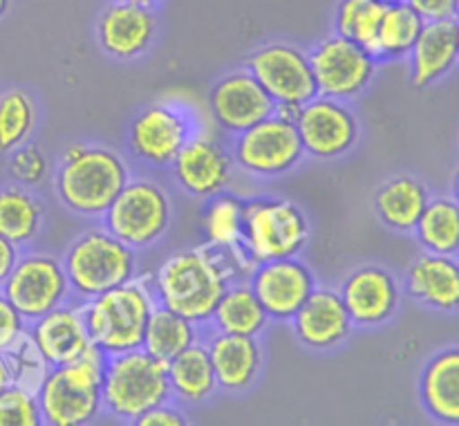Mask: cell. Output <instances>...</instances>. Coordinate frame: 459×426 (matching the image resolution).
<instances>
[{"label": "cell", "instance_id": "6da1fadb", "mask_svg": "<svg viewBox=\"0 0 459 426\" xmlns=\"http://www.w3.org/2000/svg\"><path fill=\"white\" fill-rule=\"evenodd\" d=\"M151 274L157 305L206 326L224 290L245 274L249 276V269L231 254L204 242L173 251Z\"/></svg>", "mask_w": 459, "mask_h": 426}, {"label": "cell", "instance_id": "7a4b0ae2", "mask_svg": "<svg viewBox=\"0 0 459 426\" xmlns=\"http://www.w3.org/2000/svg\"><path fill=\"white\" fill-rule=\"evenodd\" d=\"M128 179V161L115 148L74 142L63 151L54 173V191L72 213L97 220Z\"/></svg>", "mask_w": 459, "mask_h": 426}, {"label": "cell", "instance_id": "3957f363", "mask_svg": "<svg viewBox=\"0 0 459 426\" xmlns=\"http://www.w3.org/2000/svg\"><path fill=\"white\" fill-rule=\"evenodd\" d=\"M79 303L90 341L108 357L142 348L146 323L157 305L152 274H137L124 285Z\"/></svg>", "mask_w": 459, "mask_h": 426}, {"label": "cell", "instance_id": "277c9868", "mask_svg": "<svg viewBox=\"0 0 459 426\" xmlns=\"http://www.w3.org/2000/svg\"><path fill=\"white\" fill-rule=\"evenodd\" d=\"M108 354L90 345L74 361L49 368L40 384L39 406L43 424L83 426L103 413L101 381Z\"/></svg>", "mask_w": 459, "mask_h": 426}, {"label": "cell", "instance_id": "5b68a950", "mask_svg": "<svg viewBox=\"0 0 459 426\" xmlns=\"http://www.w3.org/2000/svg\"><path fill=\"white\" fill-rule=\"evenodd\" d=\"M63 269L72 299L88 300L137 276V251L112 236L103 224L88 227L63 251Z\"/></svg>", "mask_w": 459, "mask_h": 426}, {"label": "cell", "instance_id": "8992f818", "mask_svg": "<svg viewBox=\"0 0 459 426\" xmlns=\"http://www.w3.org/2000/svg\"><path fill=\"white\" fill-rule=\"evenodd\" d=\"M169 361L143 348L110 354L101 381L103 413L119 422H133L148 408L169 402Z\"/></svg>", "mask_w": 459, "mask_h": 426}, {"label": "cell", "instance_id": "52a82bcc", "mask_svg": "<svg viewBox=\"0 0 459 426\" xmlns=\"http://www.w3.org/2000/svg\"><path fill=\"white\" fill-rule=\"evenodd\" d=\"M101 224L128 247L146 249L160 242L173 224V200L157 179L133 178L112 200Z\"/></svg>", "mask_w": 459, "mask_h": 426}, {"label": "cell", "instance_id": "ba28073f", "mask_svg": "<svg viewBox=\"0 0 459 426\" xmlns=\"http://www.w3.org/2000/svg\"><path fill=\"white\" fill-rule=\"evenodd\" d=\"M309 233L312 227L307 215L294 200H245V251L254 265L300 256V251L307 247Z\"/></svg>", "mask_w": 459, "mask_h": 426}, {"label": "cell", "instance_id": "9c48e42d", "mask_svg": "<svg viewBox=\"0 0 459 426\" xmlns=\"http://www.w3.org/2000/svg\"><path fill=\"white\" fill-rule=\"evenodd\" d=\"M229 148L236 169L255 178H278L290 173L305 157L296 124L282 119L276 112L233 135Z\"/></svg>", "mask_w": 459, "mask_h": 426}, {"label": "cell", "instance_id": "30bf717a", "mask_svg": "<svg viewBox=\"0 0 459 426\" xmlns=\"http://www.w3.org/2000/svg\"><path fill=\"white\" fill-rule=\"evenodd\" d=\"M0 290L27 323L72 300L61 258L48 251H21V258Z\"/></svg>", "mask_w": 459, "mask_h": 426}, {"label": "cell", "instance_id": "8fae6325", "mask_svg": "<svg viewBox=\"0 0 459 426\" xmlns=\"http://www.w3.org/2000/svg\"><path fill=\"white\" fill-rule=\"evenodd\" d=\"M307 54L316 81V92L323 97L348 103L361 97L375 79V58L361 45L345 36H325Z\"/></svg>", "mask_w": 459, "mask_h": 426}, {"label": "cell", "instance_id": "7c38bea8", "mask_svg": "<svg viewBox=\"0 0 459 426\" xmlns=\"http://www.w3.org/2000/svg\"><path fill=\"white\" fill-rule=\"evenodd\" d=\"M195 119L178 103H151L128 128V151L142 164L169 169L179 148L195 135Z\"/></svg>", "mask_w": 459, "mask_h": 426}, {"label": "cell", "instance_id": "4fadbf2b", "mask_svg": "<svg viewBox=\"0 0 459 426\" xmlns=\"http://www.w3.org/2000/svg\"><path fill=\"white\" fill-rule=\"evenodd\" d=\"M247 70L255 76L273 103L303 106L318 94L309 54L285 40L255 49L247 58Z\"/></svg>", "mask_w": 459, "mask_h": 426}, {"label": "cell", "instance_id": "5bb4252c", "mask_svg": "<svg viewBox=\"0 0 459 426\" xmlns=\"http://www.w3.org/2000/svg\"><path fill=\"white\" fill-rule=\"evenodd\" d=\"M173 182L195 200H209L229 191L236 175L231 148L224 146L213 135H193L175 160L170 161Z\"/></svg>", "mask_w": 459, "mask_h": 426}, {"label": "cell", "instance_id": "9a60e30c", "mask_svg": "<svg viewBox=\"0 0 459 426\" xmlns=\"http://www.w3.org/2000/svg\"><path fill=\"white\" fill-rule=\"evenodd\" d=\"M294 124L305 155L316 160H336L352 151L359 142L357 115L339 99L316 94L300 106Z\"/></svg>", "mask_w": 459, "mask_h": 426}, {"label": "cell", "instance_id": "2e32d148", "mask_svg": "<svg viewBox=\"0 0 459 426\" xmlns=\"http://www.w3.org/2000/svg\"><path fill=\"white\" fill-rule=\"evenodd\" d=\"M247 281L263 303L269 321H291L316 287V276L299 256L254 265Z\"/></svg>", "mask_w": 459, "mask_h": 426}, {"label": "cell", "instance_id": "e0dca14e", "mask_svg": "<svg viewBox=\"0 0 459 426\" xmlns=\"http://www.w3.org/2000/svg\"><path fill=\"white\" fill-rule=\"evenodd\" d=\"M273 106L276 103L247 67L229 72L215 81L209 94L211 117L229 137L267 119L269 115H273Z\"/></svg>", "mask_w": 459, "mask_h": 426}, {"label": "cell", "instance_id": "ac0fdd59", "mask_svg": "<svg viewBox=\"0 0 459 426\" xmlns=\"http://www.w3.org/2000/svg\"><path fill=\"white\" fill-rule=\"evenodd\" d=\"M160 21L152 7L112 0L97 21V39L115 61H134L152 48Z\"/></svg>", "mask_w": 459, "mask_h": 426}, {"label": "cell", "instance_id": "d6986e66", "mask_svg": "<svg viewBox=\"0 0 459 426\" xmlns=\"http://www.w3.org/2000/svg\"><path fill=\"white\" fill-rule=\"evenodd\" d=\"M290 323L299 343L314 352L341 348L354 330L339 290L325 285L314 287Z\"/></svg>", "mask_w": 459, "mask_h": 426}, {"label": "cell", "instance_id": "ffe728a7", "mask_svg": "<svg viewBox=\"0 0 459 426\" xmlns=\"http://www.w3.org/2000/svg\"><path fill=\"white\" fill-rule=\"evenodd\" d=\"M339 294L354 327H379L394 317L402 300V290L393 272L377 265H366L345 276Z\"/></svg>", "mask_w": 459, "mask_h": 426}, {"label": "cell", "instance_id": "44dd1931", "mask_svg": "<svg viewBox=\"0 0 459 426\" xmlns=\"http://www.w3.org/2000/svg\"><path fill=\"white\" fill-rule=\"evenodd\" d=\"M202 341L209 350L218 388L224 393H245L258 381L264 366L258 336L227 335L202 326Z\"/></svg>", "mask_w": 459, "mask_h": 426}, {"label": "cell", "instance_id": "7402d4cb", "mask_svg": "<svg viewBox=\"0 0 459 426\" xmlns=\"http://www.w3.org/2000/svg\"><path fill=\"white\" fill-rule=\"evenodd\" d=\"M31 341L40 350L49 366H61V363L74 361L79 354L92 345L85 327L81 303L76 299L49 309L43 317L27 323Z\"/></svg>", "mask_w": 459, "mask_h": 426}, {"label": "cell", "instance_id": "603a6c76", "mask_svg": "<svg viewBox=\"0 0 459 426\" xmlns=\"http://www.w3.org/2000/svg\"><path fill=\"white\" fill-rule=\"evenodd\" d=\"M406 291L430 309L459 312V260L424 251L408 267Z\"/></svg>", "mask_w": 459, "mask_h": 426}, {"label": "cell", "instance_id": "cb8c5ba5", "mask_svg": "<svg viewBox=\"0 0 459 426\" xmlns=\"http://www.w3.org/2000/svg\"><path fill=\"white\" fill-rule=\"evenodd\" d=\"M406 58L411 65V83L415 88H429L435 81L444 79L459 61L457 18L424 22Z\"/></svg>", "mask_w": 459, "mask_h": 426}, {"label": "cell", "instance_id": "d4e9b609", "mask_svg": "<svg viewBox=\"0 0 459 426\" xmlns=\"http://www.w3.org/2000/svg\"><path fill=\"white\" fill-rule=\"evenodd\" d=\"M426 413L444 424H459V345L429 359L420 377Z\"/></svg>", "mask_w": 459, "mask_h": 426}, {"label": "cell", "instance_id": "484cf974", "mask_svg": "<svg viewBox=\"0 0 459 426\" xmlns=\"http://www.w3.org/2000/svg\"><path fill=\"white\" fill-rule=\"evenodd\" d=\"M206 245L222 249L240 260L247 269H254L245 251V200L233 193L224 191L209 197L204 213H202Z\"/></svg>", "mask_w": 459, "mask_h": 426}, {"label": "cell", "instance_id": "4316f807", "mask_svg": "<svg viewBox=\"0 0 459 426\" xmlns=\"http://www.w3.org/2000/svg\"><path fill=\"white\" fill-rule=\"evenodd\" d=\"M170 397L179 404H204L218 390L213 363L204 341H195L169 361Z\"/></svg>", "mask_w": 459, "mask_h": 426}, {"label": "cell", "instance_id": "83f0119b", "mask_svg": "<svg viewBox=\"0 0 459 426\" xmlns=\"http://www.w3.org/2000/svg\"><path fill=\"white\" fill-rule=\"evenodd\" d=\"M211 330L227 332V335L260 336L269 326V317L249 281L238 278L224 290L222 299L215 305L211 321L206 323Z\"/></svg>", "mask_w": 459, "mask_h": 426}, {"label": "cell", "instance_id": "f1b7e54d", "mask_svg": "<svg viewBox=\"0 0 459 426\" xmlns=\"http://www.w3.org/2000/svg\"><path fill=\"white\" fill-rule=\"evenodd\" d=\"M430 193L424 184L411 175H397L379 187L375 193V211L385 227L394 231H412L424 213Z\"/></svg>", "mask_w": 459, "mask_h": 426}, {"label": "cell", "instance_id": "f546056e", "mask_svg": "<svg viewBox=\"0 0 459 426\" xmlns=\"http://www.w3.org/2000/svg\"><path fill=\"white\" fill-rule=\"evenodd\" d=\"M43 220V204L22 184H7L0 188V236L22 249L36 240Z\"/></svg>", "mask_w": 459, "mask_h": 426}, {"label": "cell", "instance_id": "4dcf8cb0", "mask_svg": "<svg viewBox=\"0 0 459 426\" xmlns=\"http://www.w3.org/2000/svg\"><path fill=\"white\" fill-rule=\"evenodd\" d=\"M200 339L202 326L193 323L191 318L182 317V314L173 312V309L164 308V305H155L146 323L142 348L146 352L155 354L157 359L170 361L175 354H179Z\"/></svg>", "mask_w": 459, "mask_h": 426}, {"label": "cell", "instance_id": "1f68e13d", "mask_svg": "<svg viewBox=\"0 0 459 426\" xmlns=\"http://www.w3.org/2000/svg\"><path fill=\"white\" fill-rule=\"evenodd\" d=\"M417 242L430 254H459V204L453 197H430L415 224Z\"/></svg>", "mask_w": 459, "mask_h": 426}, {"label": "cell", "instance_id": "d6a6232c", "mask_svg": "<svg viewBox=\"0 0 459 426\" xmlns=\"http://www.w3.org/2000/svg\"><path fill=\"white\" fill-rule=\"evenodd\" d=\"M421 27H424V18L408 3L385 4L372 58L377 63L406 58L415 45L417 36H420Z\"/></svg>", "mask_w": 459, "mask_h": 426}, {"label": "cell", "instance_id": "836d02e7", "mask_svg": "<svg viewBox=\"0 0 459 426\" xmlns=\"http://www.w3.org/2000/svg\"><path fill=\"white\" fill-rule=\"evenodd\" d=\"M384 12L385 4L377 0H341L334 12V34L354 40L372 57Z\"/></svg>", "mask_w": 459, "mask_h": 426}, {"label": "cell", "instance_id": "e575fe53", "mask_svg": "<svg viewBox=\"0 0 459 426\" xmlns=\"http://www.w3.org/2000/svg\"><path fill=\"white\" fill-rule=\"evenodd\" d=\"M36 108L22 90H9L0 97V152H12L34 133Z\"/></svg>", "mask_w": 459, "mask_h": 426}, {"label": "cell", "instance_id": "d590c367", "mask_svg": "<svg viewBox=\"0 0 459 426\" xmlns=\"http://www.w3.org/2000/svg\"><path fill=\"white\" fill-rule=\"evenodd\" d=\"M3 354L7 359L12 384L18 386V388L30 390V393H39L40 384H43V379L48 377L52 366L40 354V350L36 348L30 332H22Z\"/></svg>", "mask_w": 459, "mask_h": 426}, {"label": "cell", "instance_id": "8d00e7d4", "mask_svg": "<svg viewBox=\"0 0 459 426\" xmlns=\"http://www.w3.org/2000/svg\"><path fill=\"white\" fill-rule=\"evenodd\" d=\"M43 424L36 393L9 386L0 393V426H39Z\"/></svg>", "mask_w": 459, "mask_h": 426}, {"label": "cell", "instance_id": "74e56055", "mask_svg": "<svg viewBox=\"0 0 459 426\" xmlns=\"http://www.w3.org/2000/svg\"><path fill=\"white\" fill-rule=\"evenodd\" d=\"M9 170H12L13 179L22 187H36L48 178V160H45L43 151L34 143H22L16 151L9 152Z\"/></svg>", "mask_w": 459, "mask_h": 426}, {"label": "cell", "instance_id": "f35d334b", "mask_svg": "<svg viewBox=\"0 0 459 426\" xmlns=\"http://www.w3.org/2000/svg\"><path fill=\"white\" fill-rule=\"evenodd\" d=\"M22 332H27V321L0 290V352H4Z\"/></svg>", "mask_w": 459, "mask_h": 426}, {"label": "cell", "instance_id": "ab89813d", "mask_svg": "<svg viewBox=\"0 0 459 426\" xmlns=\"http://www.w3.org/2000/svg\"><path fill=\"white\" fill-rule=\"evenodd\" d=\"M137 426H184L186 424V415L182 413V408L175 406L173 399L164 404H157V406L148 408L143 415H139L134 420Z\"/></svg>", "mask_w": 459, "mask_h": 426}, {"label": "cell", "instance_id": "60d3db41", "mask_svg": "<svg viewBox=\"0 0 459 426\" xmlns=\"http://www.w3.org/2000/svg\"><path fill=\"white\" fill-rule=\"evenodd\" d=\"M406 3L424 18V22L457 18V0H406Z\"/></svg>", "mask_w": 459, "mask_h": 426}, {"label": "cell", "instance_id": "b9f144b4", "mask_svg": "<svg viewBox=\"0 0 459 426\" xmlns=\"http://www.w3.org/2000/svg\"><path fill=\"white\" fill-rule=\"evenodd\" d=\"M21 258V247L13 245L12 240H7L4 236H0V287L7 281V276L12 274L13 265Z\"/></svg>", "mask_w": 459, "mask_h": 426}, {"label": "cell", "instance_id": "7bdbcfd3", "mask_svg": "<svg viewBox=\"0 0 459 426\" xmlns=\"http://www.w3.org/2000/svg\"><path fill=\"white\" fill-rule=\"evenodd\" d=\"M9 386H12V375H9L7 359H4V354L0 352V393H3L4 388H9Z\"/></svg>", "mask_w": 459, "mask_h": 426}, {"label": "cell", "instance_id": "ee69618b", "mask_svg": "<svg viewBox=\"0 0 459 426\" xmlns=\"http://www.w3.org/2000/svg\"><path fill=\"white\" fill-rule=\"evenodd\" d=\"M451 188H453V200H455L457 204H459V166H457L455 175H453V184H451Z\"/></svg>", "mask_w": 459, "mask_h": 426}, {"label": "cell", "instance_id": "f6af8a7d", "mask_svg": "<svg viewBox=\"0 0 459 426\" xmlns=\"http://www.w3.org/2000/svg\"><path fill=\"white\" fill-rule=\"evenodd\" d=\"M126 3L143 4V7H155V4H157V3H161V0H126Z\"/></svg>", "mask_w": 459, "mask_h": 426}, {"label": "cell", "instance_id": "bcb514c9", "mask_svg": "<svg viewBox=\"0 0 459 426\" xmlns=\"http://www.w3.org/2000/svg\"><path fill=\"white\" fill-rule=\"evenodd\" d=\"M381 4H397V3H406V0H377Z\"/></svg>", "mask_w": 459, "mask_h": 426}, {"label": "cell", "instance_id": "7dc6e473", "mask_svg": "<svg viewBox=\"0 0 459 426\" xmlns=\"http://www.w3.org/2000/svg\"><path fill=\"white\" fill-rule=\"evenodd\" d=\"M4 9H7V0H0V13H3Z\"/></svg>", "mask_w": 459, "mask_h": 426}, {"label": "cell", "instance_id": "c3c4849f", "mask_svg": "<svg viewBox=\"0 0 459 426\" xmlns=\"http://www.w3.org/2000/svg\"><path fill=\"white\" fill-rule=\"evenodd\" d=\"M457 54H459V18H457Z\"/></svg>", "mask_w": 459, "mask_h": 426}, {"label": "cell", "instance_id": "681fc988", "mask_svg": "<svg viewBox=\"0 0 459 426\" xmlns=\"http://www.w3.org/2000/svg\"><path fill=\"white\" fill-rule=\"evenodd\" d=\"M455 9H457V18H459V0H457V7Z\"/></svg>", "mask_w": 459, "mask_h": 426}]
</instances>
